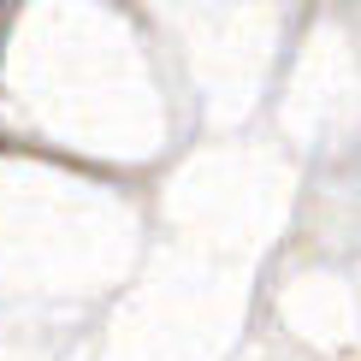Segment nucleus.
I'll use <instances>...</instances> for the list:
<instances>
[{
    "label": "nucleus",
    "mask_w": 361,
    "mask_h": 361,
    "mask_svg": "<svg viewBox=\"0 0 361 361\" xmlns=\"http://www.w3.org/2000/svg\"><path fill=\"white\" fill-rule=\"evenodd\" d=\"M0 42H6V12H0Z\"/></svg>",
    "instance_id": "1"
}]
</instances>
